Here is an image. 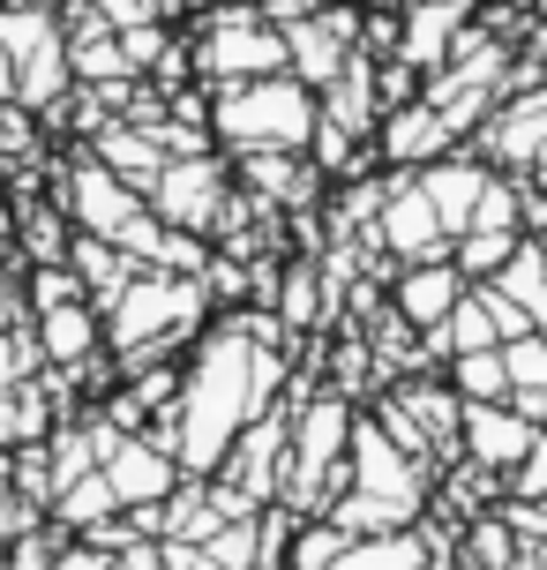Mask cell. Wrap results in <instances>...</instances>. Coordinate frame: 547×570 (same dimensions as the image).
I'll return each instance as SVG.
<instances>
[{"mask_svg":"<svg viewBox=\"0 0 547 570\" xmlns=\"http://www.w3.org/2000/svg\"><path fill=\"white\" fill-rule=\"evenodd\" d=\"M278 353H262L248 323H232L196 353V368L180 375V399L158 428V443L180 458V473H218L226 451L240 443V428L256 421L270 391H278Z\"/></svg>","mask_w":547,"mask_h":570,"instance_id":"cell-1","label":"cell"},{"mask_svg":"<svg viewBox=\"0 0 547 570\" xmlns=\"http://www.w3.org/2000/svg\"><path fill=\"white\" fill-rule=\"evenodd\" d=\"M218 136L240 150H300L316 136V98L292 76H262V83H232L218 98Z\"/></svg>","mask_w":547,"mask_h":570,"instance_id":"cell-2","label":"cell"},{"mask_svg":"<svg viewBox=\"0 0 547 570\" xmlns=\"http://www.w3.org/2000/svg\"><path fill=\"white\" fill-rule=\"evenodd\" d=\"M106 338L120 345V353H150V345H166L173 331H188L202 315V285L196 278H173V271H143V278H128L106 301Z\"/></svg>","mask_w":547,"mask_h":570,"instance_id":"cell-3","label":"cell"},{"mask_svg":"<svg viewBox=\"0 0 547 570\" xmlns=\"http://www.w3.org/2000/svg\"><path fill=\"white\" fill-rule=\"evenodd\" d=\"M98 473L113 488L120 511H158L166 495L180 488V458L158 443V435H113V428H98Z\"/></svg>","mask_w":547,"mask_h":570,"instance_id":"cell-4","label":"cell"},{"mask_svg":"<svg viewBox=\"0 0 547 570\" xmlns=\"http://www.w3.org/2000/svg\"><path fill=\"white\" fill-rule=\"evenodd\" d=\"M375 240H382L390 256H405V263H442L450 256V233H442V218H435V203L420 196V180H398V188L382 196Z\"/></svg>","mask_w":547,"mask_h":570,"instance_id":"cell-5","label":"cell"},{"mask_svg":"<svg viewBox=\"0 0 547 570\" xmlns=\"http://www.w3.org/2000/svg\"><path fill=\"white\" fill-rule=\"evenodd\" d=\"M533 435H540V421H525L510 405H465V421H458V443L480 473H518Z\"/></svg>","mask_w":547,"mask_h":570,"instance_id":"cell-6","label":"cell"},{"mask_svg":"<svg viewBox=\"0 0 547 570\" xmlns=\"http://www.w3.org/2000/svg\"><path fill=\"white\" fill-rule=\"evenodd\" d=\"M150 188H158V218H166V226L202 233L210 218H218V203H226V173L196 150V158H173V166L158 173Z\"/></svg>","mask_w":547,"mask_h":570,"instance_id":"cell-7","label":"cell"},{"mask_svg":"<svg viewBox=\"0 0 547 570\" xmlns=\"http://www.w3.org/2000/svg\"><path fill=\"white\" fill-rule=\"evenodd\" d=\"M202 68L210 76H232V83H262V76L286 68V38L248 23V16H226V23L210 30V46H202Z\"/></svg>","mask_w":547,"mask_h":570,"instance_id":"cell-8","label":"cell"},{"mask_svg":"<svg viewBox=\"0 0 547 570\" xmlns=\"http://www.w3.org/2000/svg\"><path fill=\"white\" fill-rule=\"evenodd\" d=\"M68 210H76V226L98 233V240H120V233L143 218L136 188H128L120 173H106V166H83L76 180H68Z\"/></svg>","mask_w":547,"mask_h":570,"instance_id":"cell-9","label":"cell"},{"mask_svg":"<svg viewBox=\"0 0 547 570\" xmlns=\"http://www.w3.org/2000/svg\"><path fill=\"white\" fill-rule=\"evenodd\" d=\"M412 180H420V196L435 203L442 233L458 240V233L473 226V210H480V188H488L495 173H488V166H473V158H435V166H420Z\"/></svg>","mask_w":547,"mask_h":570,"instance_id":"cell-10","label":"cell"},{"mask_svg":"<svg viewBox=\"0 0 547 570\" xmlns=\"http://www.w3.org/2000/svg\"><path fill=\"white\" fill-rule=\"evenodd\" d=\"M450 142H458V128L435 114L428 98H420V106H398V114L382 120V158H390V166H405V173L450 158Z\"/></svg>","mask_w":547,"mask_h":570,"instance_id":"cell-11","label":"cell"},{"mask_svg":"<svg viewBox=\"0 0 547 570\" xmlns=\"http://www.w3.org/2000/svg\"><path fill=\"white\" fill-rule=\"evenodd\" d=\"M465 301V271L450 256L442 263H412L398 278V315L412 323V331H442V315Z\"/></svg>","mask_w":547,"mask_h":570,"instance_id":"cell-12","label":"cell"},{"mask_svg":"<svg viewBox=\"0 0 547 570\" xmlns=\"http://www.w3.org/2000/svg\"><path fill=\"white\" fill-rule=\"evenodd\" d=\"M540 150H547V90L503 98V114L488 120V158H503V166H533Z\"/></svg>","mask_w":547,"mask_h":570,"instance_id":"cell-13","label":"cell"},{"mask_svg":"<svg viewBox=\"0 0 547 570\" xmlns=\"http://www.w3.org/2000/svg\"><path fill=\"white\" fill-rule=\"evenodd\" d=\"M503 375H510V413L547 428V331H525L503 345Z\"/></svg>","mask_w":547,"mask_h":570,"instance_id":"cell-14","label":"cell"},{"mask_svg":"<svg viewBox=\"0 0 547 570\" xmlns=\"http://www.w3.org/2000/svg\"><path fill=\"white\" fill-rule=\"evenodd\" d=\"M346 46H352V16H322V23H292L286 60H300V76H308V83H330V76L352 60Z\"/></svg>","mask_w":547,"mask_h":570,"instance_id":"cell-15","label":"cell"},{"mask_svg":"<svg viewBox=\"0 0 547 570\" xmlns=\"http://www.w3.org/2000/svg\"><path fill=\"white\" fill-rule=\"evenodd\" d=\"M488 285L510 301V308H525L533 331H547V240H518V256L503 263Z\"/></svg>","mask_w":547,"mask_h":570,"instance_id":"cell-16","label":"cell"},{"mask_svg":"<svg viewBox=\"0 0 547 570\" xmlns=\"http://www.w3.org/2000/svg\"><path fill=\"white\" fill-rule=\"evenodd\" d=\"M458 23H465V0H420L412 23H405V60L412 68H442L450 46H458Z\"/></svg>","mask_w":547,"mask_h":570,"instance_id":"cell-17","label":"cell"},{"mask_svg":"<svg viewBox=\"0 0 547 570\" xmlns=\"http://www.w3.org/2000/svg\"><path fill=\"white\" fill-rule=\"evenodd\" d=\"M38 345L53 353L60 368L90 361V345H98V315H90V301H60V308H38Z\"/></svg>","mask_w":547,"mask_h":570,"instance_id":"cell-18","label":"cell"},{"mask_svg":"<svg viewBox=\"0 0 547 570\" xmlns=\"http://www.w3.org/2000/svg\"><path fill=\"white\" fill-rule=\"evenodd\" d=\"M435 548L405 525V533H368V541H352L338 563H322V570H428Z\"/></svg>","mask_w":547,"mask_h":570,"instance_id":"cell-19","label":"cell"},{"mask_svg":"<svg viewBox=\"0 0 547 570\" xmlns=\"http://www.w3.org/2000/svg\"><path fill=\"white\" fill-rule=\"evenodd\" d=\"M113 518H120V503H113V488H106V473H83V481H68L53 495V525H68V533H98Z\"/></svg>","mask_w":547,"mask_h":570,"instance_id":"cell-20","label":"cell"},{"mask_svg":"<svg viewBox=\"0 0 547 570\" xmlns=\"http://www.w3.org/2000/svg\"><path fill=\"white\" fill-rule=\"evenodd\" d=\"M76 278H83V293H98V301H113L120 285L136 278V263L120 256L113 240H98V233H83V240H76Z\"/></svg>","mask_w":547,"mask_h":570,"instance_id":"cell-21","label":"cell"},{"mask_svg":"<svg viewBox=\"0 0 547 570\" xmlns=\"http://www.w3.org/2000/svg\"><path fill=\"white\" fill-rule=\"evenodd\" d=\"M458 399H465V405H510L503 345H488V353H458Z\"/></svg>","mask_w":547,"mask_h":570,"instance_id":"cell-22","label":"cell"},{"mask_svg":"<svg viewBox=\"0 0 547 570\" xmlns=\"http://www.w3.org/2000/svg\"><path fill=\"white\" fill-rule=\"evenodd\" d=\"M98 158H106V173H120L128 188H136V180H158V173H166V166H158V150H150V136H128V128L98 142Z\"/></svg>","mask_w":547,"mask_h":570,"instance_id":"cell-23","label":"cell"},{"mask_svg":"<svg viewBox=\"0 0 547 570\" xmlns=\"http://www.w3.org/2000/svg\"><path fill=\"white\" fill-rule=\"evenodd\" d=\"M510 488H518V503H547V428L533 435V451H525V465L510 473Z\"/></svg>","mask_w":547,"mask_h":570,"instance_id":"cell-24","label":"cell"},{"mask_svg":"<svg viewBox=\"0 0 547 570\" xmlns=\"http://www.w3.org/2000/svg\"><path fill=\"white\" fill-rule=\"evenodd\" d=\"M53 570H120V563L106 556V548H90V541H68V548L53 556Z\"/></svg>","mask_w":547,"mask_h":570,"instance_id":"cell-25","label":"cell"},{"mask_svg":"<svg viewBox=\"0 0 547 570\" xmlns=\"http://www.w3.org/2000/svg\"><path fill=\"white\" fill-rule=\"evenodd\" d=\"M23 368H30V345L23 338H0V399L23 383Z\"/></svg>","mask_w":547,"mask_h":570,"instance_id":"cell-26","label":"cell"},{"mask_svg":"<svg viewBox=\"0 0 547 570\" xmlns=\"http://www.w3.org/2000/svg\"><path fill=\"white\" fill-rule=\"evenodd\" d=\"M23 142H30L23 114H8V106H0V150H23Z\"/></svg>","mask_w":547,"mask_h":570,"instance_id":"cell-27","label":"cell"},{"mask_svg":"<svg viewBox=\"0 0 547 570\" xmlns=\"http://www.w3.org/2000/svg\"><path fill=\"white\" fill-rule=\"evenodd\" d=\"M16 83V60H8V46H0V90Z\"/></svg>","mask_w":547,"mask_h":570,"instance_id":"cell-28","label":"cell"},{"mask_svg":"<svg viewBox=\"0 0 547 570\" xmlns=\"http://www.w3.org/2000/svg\"><path fill=\"white\" fill-rule=\"evenodd\" d=\"M525 570H547V533H540V541H533V563H525Z\"/></svg>","mask_w":547,"mask_h":570,"instance_id":"cell-29","label":"cell"},{"mask_svg":"<svg viewBox=\"0 0 547 570\" xmlns=\"http://www.w3.org/2000/svg\"><path fill=\"white\" fill-rule=\"evenodd\" d=\"M533 60H540V68H547V23H540V38H533Z\"/></svg>","mask_w":547,"mask_h":570,"instance_id":"cell-30","label":"cell"},{"mask_svg":"<svg viewBox=\"0 0 547 570\" xmlns=\"http://www.w3.org/2000/svg\"><path fill=\"white\" fill-rule=\"evenodd\" d=\"M533 173H540V188H547V150H540V158H533Z\"/></svg>","mask_w":547,"mask_h":570,"instance_id":"cell-31","label":"cell"},{"mask_svg":"<svg viewBox=\"0 0 547 570\" xmlns=\"http://www.w3.org/2000/svg\"><path fill=\"white\" fill-rule=\"evenodd\" d=\"M428 570H473V563H435V556H428Z\"/></svg>","mask_w":547,"mask_h":570,"instance_id":"cell-32","label":"cell"}]
</instances>
